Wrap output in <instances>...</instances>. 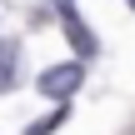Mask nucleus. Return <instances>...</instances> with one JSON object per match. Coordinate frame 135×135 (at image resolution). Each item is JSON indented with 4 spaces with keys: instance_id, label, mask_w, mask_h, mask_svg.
<instances>
[{
    "instance_id": "f257e3e1",
    "label": "nucleus",
    "mask_w": 135,
    "mask_h": 135,
    "mask_svg": "<svg viewBox=\"0 0 135 135\" xmlns=\"http://www.w3.org/2000/svg\"><path fill=\"white\" fill-rule=\"evenodd\" d=\"M55 10H60V25H65V35H70L75 55H80V60H85V55H95V50H100V40H95V30L80 20V10H75L70 0H55Z\"/></svg>"
},
{
    "instance_id": "f03ea898",
    "label": "nucleus",
    "mask_w": 135,
    "mask_h": 135,
    "mask_svg": "<svg viewBox=\"0 0 135 135\" xmlns=\"http://www.w3.org/2000/svg\"><path fill=\"white\" fill-rule=\"evenodd\" d=\"M80 80H85V70H80V60H70V65H50V70L40 75V90H45L50 100H70V95L80 90Z\"/></svg>"
},
{
    "instance_id": "7ed1b4c3",
    "label": "nucleus",
    "mask_w": 135,
    "mask_h": 135,
    "mask_svg": "<svg viewBox=\"0 0 135 135\" xmlns=\"http://www.w3.org/2000/svg\"><path fill=\"white\" fill-rule=\"evenodd\" d=\"M15 65H20V40H0V95L15 85Z\"/></svg>"
},
{
    "instance_id": "20e7f679",
    "label": "nucleus",
    "mask_w": 135,
    "mask_h": 135,
    "mask_svg": "<svg viewBox=\"0 0 135 135\" xmlns=\"http://www.w3.org/2000/svg\"><path fill=\"white\" fill-rule=\"evenodd\" d=\"M65 120H70V105H65V100H60V110H50V115H40V120H35V125H30V135H50V130H60V125H65Z\"/></svg>"
},
{
    "instance_id": "39448f33",
    "label": "nucleus",
    "mask_w": 135,
    "mask_h": 135,
    "mask_svg": "<svg viewBox=\"0 0 135 135\" xmlns=\"http://www.w3.org/2000/svg\"><path fill=\"white\" fill-rule=\"evenodd\" d=\"M130 10H135V0H130Z\"/></svg>"
}]
</instances>
